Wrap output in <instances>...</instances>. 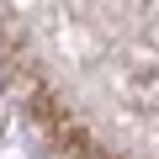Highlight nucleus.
Wrapping results in <instances>:
<instances>
[]
</instances>
